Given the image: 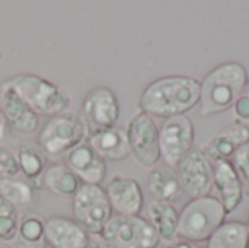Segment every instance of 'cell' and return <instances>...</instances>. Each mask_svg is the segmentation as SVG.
<instances>
[{"mask_svg": "<svg viewBox=\"0 0 249 248\" xmlns=\"http://www.w3.org/2000/svg\"><path fill=\"white\" fill-rule=\"evenodd\" d=\"M200 104V80L193 76L171 75L150 82L142 92L139 110L152 118L185 114Z\"/></svg>", "mask_w": 249, "mask_h": 248, "instance_id": "obj_1", "label": "cell"}, {"mask_svg": "<svg viewBox=\"0 0 249 248\" xmlns=\"http://www.w3.org/2000/svg\"><path fill=\"white\" fill-rule=\"evenodd\" d=\"M248 79V72L239 61H226L212 69L200 82L201 115L210 117L233 108Z\"/></svg>", "mask_w": 249, "mask_h": 248, "instance_id": "obj_2", "label": "cell"}, {"mask_svg": "<svg viewBox=\"0 0 249 248\" xmlns=\"http://www.w3.org/2000/svg\"><path fill=\"white\" fill-rule=\"evenodd\" d=\"M4 85L15 89L38 115L54 117L67 111L71 104L64 88L34 73L16 75Z\"/></svg>", "mask_w": 249, "mask_h": 248, "instance_id": "obj_3", "label": "cell"}, {"mask_svg": "<svg viewBox=\"0 0 249 248\" xmlns=\"http://www.w3.org/2000/svg\"><path fill=\"white\" fill-rule=\"evenodd\" d=\"M88 139V124L82 114L64 111L50 117L38 134V148L48 158H58L85 143Z\"/></svg>", "mask_w": 249, "mask_h": 248, "instance_id": "obj_4", "label": "cell"}, {"mask_svg": "<svg viewBox=\"0 0 249 248\" xmlns=\"http://www.w3.org/2000/svg\"><path fill=\"white\" fill-rule=\"evenodd\" d=\"M226 216L219 199L213 196L191 199L179 213L178 237L191 243L207 241Z\"/></svg>", "mask_w": 249, "mask_h": 248, "instance_id": "obj_5", "label": "cell"}, {"mask_svg": "<svg viewBox=\"0 0 249 248\" xmlns=\"http://www.w3.org/2000/svg\"><path fill=\"white\" fill-rule=\"evenodd\" d=\"M99 238L112 248H158L160 240L146 218L112 215Z\"/></svg>", "mask_w": 249, "mask_h": 248, "instance_id": "obj_6", "label": "cell"}, {"mask_svg": "<svg viewBox=\"0 0 249 248\" xmlns=\"http://www.w3.org/2000/svg\"><path fill=\"white\" fill-rule=\"evenodd\" d=\"M125 136L130 155L140 167L152 170L155 165L159 164V161L162 159L159 129L149 114L139 110L128 120Z\"/></svg>", "mask_w": 249, "mask_h": 248, "instance_id": "obj_7", "label": "cell"}, {"mask_svg": "<svg viewBox=\"0 0 249 248\" xmlns=\"http://www.w3.org/2000/svg\"><path fill=\"white\" fill-rule=\"evenodd\" d=\"M73 219L89 234L99 237L104 227L112 216L105 189L101 186L83 184L71 199Z\"/></svg>", "mask_w": 249, "mask_h": 248, "instance_id": "obj_8", "label": "cell"}, {"mask_svg": "<svg viewBox=\"0 0 249 248\" xmlns=\"http://www.w3.org/2000/svg\"><path fill=\"white\" fill-rule=\"evenodd\" d=\"M184 194L191 199L209 196L213 189V162L194 146L175 167Z\"/></svg>", "mask_w": 249, "mask_h": 248, "instance_id": "obj_9", "label": "cell"}, {"mask_svg": "<svg viewBox=\"0 0 249 248\" xmlns=\"http://www.w3.org/2000/svg\"><path fill=\"white\" fill-rule=\"evenodd\" d=\"M194 124L187 114L166 118L159 129L160 156L165 164L175 168L194 148Z\"/></svg>", "mask_w": 249, "mask_h": 248, "instance_id": "obj_10", "label": "cell"}, {"mask_svg": "<svg viewBox=\"0 0 249 248\" xmlns=\"http://www.w3.org/2000/svg\"><path fill=\"white\" fill-rule=\"evenodd\" d=\"M82 117L93 130H105L117 126L120 120V101L109 86L92 88L82 101Z\"/></svg>", "mask_w": 249, "mask_h": 248, "instance_id": "obj_11", "label": "cell"}, {"mask_svg": "<svg viewBox=\"0 0 249 248\" xmlns=\"http://www.w3.org/2000/svg\"><path fill=\"white\" fill-rule=\"evenodd\" d=\"M105 193L115 215L139 216L144 208L143 189L134 178L115 175L108 183Z\"/></svg>", "mask_w": 249, "mask_h": 248, "instance_id": "obj_12", "label": "cell"}, {"mask_svg": "<svg viewBox=\"0 0 249 248\" xmlns=\"http://www.w3.org/2000/svg\"><path fill=\"white\" fill-rule=\"evenodd\" d=\"M248 143L249 126L233 120V123L213 134V137L201 148V151L214 164L220 161H231L233 155Z\"/></svg>", "mask_w": 249, "mask_h": 248, "instance_id": "obj_13", "label": "cell"}, {"mask_svg": "<svg viewBox=\"0 0 249 248\" xmlns=\"http://www.w3.org/2000/svg\"><path fill=\"white\" fill-rule=\"evenodd\" d=\"M64 164L88 186H101L107 177V162L88 143H82L66 153Z\"/></svg>", "mask_w": 249, "mask_h": 248, "instance_id": "obj_14", "label": "cell"}, {"mask_svg": "<svg viewBox=\"0 0 249 248\" xmlns=\"http://www.w3.org/2000/svg\"><path fill=\"white\" fill-rule=\"evenodd\" d=\"M3 114L9 129L19 134H31L39 126V115L20 98V95L7 85H3Z\"/></svg>", "mask_w": 249, "mask_h": 248, "instance_id": "obj_15", "label": "cell"}, {"mask_svg": "<svg viewBox=\"0 0 249 248\" xmlns=\"http://www.w3.org/2000/svg\"><path fill=\"white\" fill-rule=\"evenodd\" d=\"M213 187L219 194V202L222 203L226 215L238 209L244 199V187L238 172L235 171L231 161H220L213 164Z\"/></svg>", "mask_w": 249, "mask_h": 248, "instance_id": "obj_16", "label": "cell"}, {"mask_svg": "<svg viewBox=\"0 0 249 248\" xmlns=\"http://www.w3.org/2000/svg\"><path fill=\"white\" fill-rule=\"evenodd\" d=\"M47 244L51 248H85L90 235L67 216H50L45 224Z\"/></svg>", "mask_w": 249, "mask_h": 248, "instance_id": "obj_17", "label": "cell"}, {"mask_svg": "<svg viewBox=\"0 0 249 248\" xmlns=\"http://www.w3.org/2000/svg\"><path fill=\"white\" fill-rule=\"evenodd\" d=\"M105 162L107 161H124L128 155V143L125 130L115 126L105 130H93L88 136L86 142Z\"/></svg>", "mask_w": 249, "mask_h": 248, "instance_id": "obj_18", "label": "cell"}, {"mask_svg": "<svg viewBox=\"0 0 249 248\" xmlns=\"http://www.w3.org/2000/svg\"><path fill=\"white\" fill-rule=\"evenodd\" d=\"M147 190L158 202L177 203L182 197V187L175 168L166 164L155 165L147 175Z\"/></svg>", "mask_w": 249, "mask_h": 248, "instance_id": "obj_19", "label": "cell"}, {"mask_svg": "<svg viewBox=\"0 0 249 248\" xmlns=\"http://www.w3.org/2000/svg\"><path fill=\"white\" fill-rule=\"evenodd\" d=\"M146 215L160 241L169 243L178 238L179 212L174 205L152 200L146 208Z\"/></svg>", "mask_w": 249, "mask_h": 248, "instance_id": "obj_20", "label": "cell"}, {"mask_svg": "<svg viewBox=\"0 0 249 248\" xmlns=\"http://www.w3.org/2000/svg\"><path fill=\"white\" fill-rule=\"evenodd\" d=\"M45 224L47 218L35 209L19 213L16 248H47Z\"/></svg>", "mask_w": 249, "mask_h": 248, "instance_id": "obj_21", "label": "cell"}, {"mask_svg": "<svg viewBox=\"0 0 249 248\" xmlns=\"http://www.w3.org/2000/svg\"><path fill=\"white\" fill-rule=\"evenodd\" d=\"M42 186L54 196L61 199H73L83 183L66 164H53L42 174Z\"/></svg>", "mask_w": 249, "mask_h": 248, "instance_id": "obj_22", "label": "cell"}, {"mask_svg": "<svg viewBox=\"0 0 249 248\" xmlns=\"http://www.w3.org/2000/svg\"><path fill=\"white\" fill-rule=\"evenodd\" d=\"M16 162L19 167V172H22L28 180L34 181L31 184L36 190H39L42 186L38 183V178L45 171L47 156L39 151L38 145L31 142L20 143L16 151Z\"/></svg>", "mask_w": 249, "mask_h": 248, "instance_id": "obj_23", "label": "cell"}, {"mask_svg": "<svg viewBox=\"0 0 249 248\" xmlns=\"http://www.w3.org/2000/svg\"><path fill=\"white\" fill-rule=\"evenodd\" d=\"M36 191L31 183L23 180L12 178L0 181V196L20 213L34 209L38 200Z\"/></svg>", "mask_w": 249, "mask_h": 248, "instance_id": "obj_24", "label": "cell"}, {"mask_svg": "<svg viewBox=\"0 0 249 248\" xmlns=\"http://www.w3.org/2000/svg\"><path fill=\"white\" fill-rule=\"evenodd\" d=\"M206 248H249L247 224L239 221H225L207 240Z\"/></svg>", "mask_w": 249, "mask_h": 248, "instance_id": "obj_25", "label": "cell"}, {"mask_svg": "<svg viewBox=\"0 0 249 248\" xmlns=\"http://www.w3.org/2000/svg\"><path fill=\"white\" fill-rule=\"evenodd\" d=\"M19 212L0 196V241L7 244L16 240Z\"/></svg>", "mask_w": 249, "mask_h": 248, "instance_id": "obj_26", "label": "cell"}, {"mask_svg": "<svg viewBox=\"0 0 249 248\" xmlns=\"http://www.w3.org/2000/svg\"><path fill=\"white\" fill-rule=\"evenodd\" d=\"M235 171L238 172L242 187H244V194L249 197V143L242 146L231 159Z\"/></svg>", "mask_w": 249, "mask_h": 248, "instance_id": "obj_27", "label": "cell"}, {"mask_svg": "<svg viewBox=\"0 0 249 248\" xmlns=\"http://www.w3.org/2000/svg\"><path fill=\"white\" fill-rule=\"evenodd\" d=\"M18 174L19 167L16 162V156L10 151L0 146V181L16 178Z\"/></svg>", "mask_w": 249, "mask_h": 248, "instance_id": "obj_28", "label": "cell"}, {"mask_svg": "<svg viewBox=\"0 0 249 248\" xmlns=\"http://www.w3.org/2000/svg\"><path fill=\"white\" fill-rule=\"evenodd\" d=\"M233 114H235V121H239L244 124L249 123V79L242 95L233 105Z\"/></svg>", "mask_w": 249, "mask_h": 248, "instance_id": "obj_29", "label": "cell"}, {"mask_svg": "<svg viewBox=\"0 0 249 248\" xmlns=\"http://www.w3.org/2000/svg\"><path fill=\"white\" fill-rule=\"evenodd\" d=\"M163 248H200L196 243H191V241H187V240H182V238H177L174 241H169L166 243Z\"/></svg>", "mask_w": 249, "mask_h": 248, "instance_id": "obj_30", "label": "cell"}, {"mask_svg": "<svg viewBox=\"0 0 249 248\" xmlns=\"http://www.w3.org/2000/svg\"><path fill=\"white\" fill-rule=\"evenodd\" d=\"M7 133H9V124H7V120L0 108V145L7 139Z\"/></svg>", "mask_w": 249, "mask_h": 248, "instance_id": "obj_31", "label": "cell"}, {"mask_svg": "<svg viewBox=\"0 0 249 248\" xmlns=\"http://www.w3.org/2000/svg\"><path fill=\"white\" fill-rule=\"evenodd\" d=\"M85 248H112L111 246H108L107 243H104L101 238H90L88 246Z\"/></svg>", "mask_w": 249, "mask_h": 248, "instance_id": "obj_32", "label": "cell"}, {"mask_svg": "<svg viewBox=\"0 0 249 248\" xmlns=\"http://www.w3.org/2000/svg\"><path fill=\"white\" fill-rule=\"evenodd\" d=\"M0 248H10V247H9L7 244H4V243H1V241H0Z\"/></svg>", "mask_w": 249, "mask_h": 248, "instance_id": "obj_33", "label": "cell"}, {"mask_svg": "<svg viewBox=\"0 0 249 248\" xmlns=\"http://www.w3.org/2000/svg\"><path fill=\"white\" fill-rule=\"evenodd\" d=\"M247 227H248V231H249V215H248V222H247Z\"/></svg>", "mask_w": 249, "mask_h": 248, "instance_id": "obj_34", "label": "cell"}, {"mask_svg": "<svg viewBox=\"0 0 249 248\" xmlns=\"http://www.w3.org/2000/svg\"><path fill=\"white\" fill-rule=\"evenodd\" d=\"M1 58H3V56H1V53H0V63H1Z\"/></svg>", "mask_w": 249, "mask_h": 248, "instance_id": "obj_35", "label": "cell"}]
</instances>
